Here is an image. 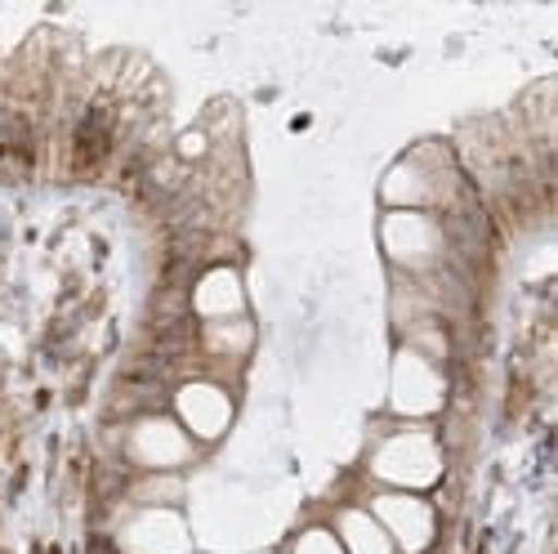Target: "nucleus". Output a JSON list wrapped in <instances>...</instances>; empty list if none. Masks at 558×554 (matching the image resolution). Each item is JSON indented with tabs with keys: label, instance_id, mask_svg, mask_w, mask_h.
Returning <instances> with one entry per match:
<instances>
[{
	"label": "nucleus",
	"instance_id": "f257e3e1",
	"mask_svg": "<svg viewBox=\"0 0 558 554\" xmlns=\"http://www.w3.org/2000/svg\"><path fill=\"white\" fill-rule=\"evenodd\" d=\"M447 474V451L429 421H398L366 447V479L389 492L429 496Z\"/></svg>",
	"mask_w": 558,
	"mask_h": 554
},
{
	"label": "nucleus",
	"instance_id": "f03ea898",
	"mask_svg": "<svg viewBox=\"0 0 558 554\" xmlns=\"http://www.w3.org/2000/svg\"><path fill=\"white\" fill-rule=\"evenodd\" d=\"M460 197V174L451 166L447 153H438L434 144L407 153L402 161L389 166L385 183H380V202L389 210H429V215H447Z\"/></svg>",
	"mask_w": 558,
	"mask_h": 554
},
{
	"label": "nucleus",
	"instance_id": "7ed1b4c3",
	"mask_svg": "<svg viewBox=\"0 0 558 554\" xmlns=\"http://www.w3.org/2000/svg\"><path fill=\"white\" fill-rule=\"evenodd\" d=\"M380 251L407 277H429L451 260V224L429 210H385Z\"/></svg>",
	"mask_w": 558,
	"mask_h": 554
},
{
	"label": "nucleus",
	"instance_id": "20e7f679",
	"mask_svg": "<svg viewBox=\"0 0 558 554\" xmlns=\"http://www.w3.org/2000/svg\"><path fill=\"white\" fill-rule=\"evenodd\" d=\"M197 443L183 434V425L170 411H144L134 416L121 434V456L125 466L138 474H179L197 460Z\"/></svg>",
	"mask_w": 558,
	"mask_h": 554
},
{
	"label": "nucleus",
	"instance_id": "39448f33",
	"mask_svg": "<svg viewBox=\"0 0 558 554\" xmlns=\"http://www.w3.org/2000/svg\"><path fill=\"white\" fill-rule=\"evenodd\" d=\"M447 407V372L442 362L415 353V349H398L393 372H389V411L398 421H434Z\"/></svg>",
	"mask_w": 558,
	"mask_h": 554
},
{
	"label": "nucleus",
	"instance_id": "423d86ee",
	"mask_svg": "<svg viewBox=\"0 0 558 554\" xmlns=\"http://www.w3.org/2000/svg\"><path fill=\"white\" fill-rule=\"evenodd\" d=\"M362 505L371 510V519L389 532L398 554H429L434 550V541H438V505L429 496L376 487Z\"/></svg>",
	"mask_w": 558,
	"mask_h": 554
},
{
	"label": "nucleus",
	"instance_id": "0eeeda50",
	"mask_svg": "<svg viewBox=\"0 0 558 554\" xmlns=\"http://www.w3.org/2000/svg\"><path fill=\"white\" fill-rule=\"evenodd\" d=\"M170 416L183 425L197 447H215L219 438H228L232 421H238V402H232V389L210 381V376H193L174 385L170 394Z\"/></svg>",
	"mask_w": 558,
	"mask_h": 554
},
{
	"label": "nucleus",
	"instance_id": "6e6552de",
	"mask_svg": "<svg viewBox=\"0 0 558 554\" xmlns=\"http://www.w3.org/2000/svg\"><path fill=\"white\" fill-rule=\"evenodd\" d=\"M121 554H197L193 532L174 505H134L117 528Z\"/></svg>",
	"mask_w": 558,
	"mask_h": 554
},
{
	"label": "nucleus",
	"instance_id": "1a4fd4ad",
	"mask_svg": "<svg viewBox=\"0 0 558 554\" xmlns=\"http://www.w3.org/2000/svg\"><path fill=\"white\" fill-rule=\"evenodd\" d=\"M189 309L197 313V322H228V317H246V287L242 273L232 264H210L193 291H189Z\"/></svg>",
	"mask_w": 558,
	"mask_h": 554
},
{
	"label": "nucleus",
	"instance_id": "9d476101",
	"mask_svg": "<svg viewBox=\"0 0 558 554\" xmlns=\"http://www.w3.org/2000/svg\"><path fill=\"white\" fill-rule=\"evenodd\" d=\"M336 532V541L344 545V554H398V545L389 541V532L371 519V510L362 501H349L336 510V519L327 523Z\"/></svg>",
	"mask_w": 558,
	"mask_h": 554
},
{
	"label": "nucleus",
	"instance_id": "9b49d317",
	"mask_svg": "<svg viewBox=\"0 0 558 554\" xmlns=\"http://www.w3.org/2000/svg\"><path fill=\"white\" fill-rule=\"evenodd\" d=\"M202 349L215 362H246L255 349V322L246 317H228V322H202Z\"/></svg>",
	"mask_w": 558,
	"mask_h": 554
},
{
	"label": "nucleus",
	"instance_id": "f8f14e48",
	"mask_svg": "<svg viewBox=\"0 0 558 554\" xmlns=\"http://www.w3.org/2000/svg\"><path fill=\"white\" fill-rule=\"evenodd\" d=\"M291 554H344V545L336 541V532L327 523H313L291 541Z\"/></svg>",
	"mask_w": 558,
	"mask_h": 554
},
{
	"label": "nucleus",
	"instance_id": "ddd939ff",
	"mask_svg": "<svg viewBox=\"0 0 558 554\" xmlns=\"http://www.w3.org/2000/svg\"><path fill=\"white\" fill-rule=\"evenodd\" d=\"M179 161H202L210 153V130H189V134H179V144H174Z\"/></svg>",
	"mask_w": 558,
	"mask_h": 554
}]
</instances>
